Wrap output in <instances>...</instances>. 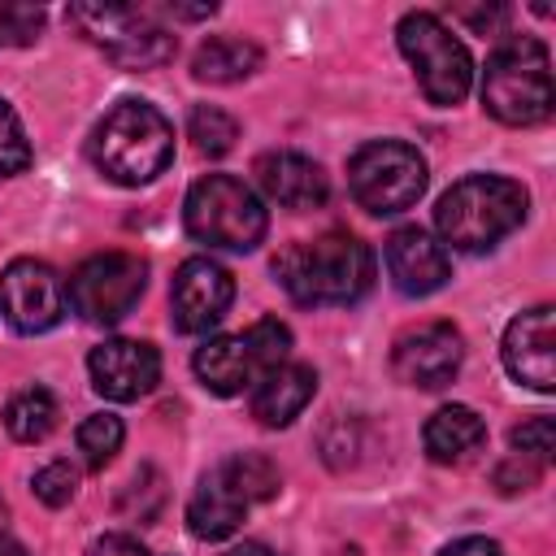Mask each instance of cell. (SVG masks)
<instances>
[{
    "label": "cell",
    "instance_id": "cell-1",
    "mask_svg": "<svg viewBox=\"0 0 556 556\" xmlns=\"http://www.w3.org/2000/svg\"><path fill=\"white\" fill-rule=\"evenodd\" d=\"M278 287L304 308H343L369 295L374 287V252L348 230H330L317 239L287 243L274 256Z\"/></svg>",
    "mask_w": 556,
    "mask_h": 556
},
{
    "label": "cell",
    "instance_id": "cell-2",
    "mask_svg": "<svg viewBox=\"0 0 556 556\" xmlns=\"http://www.w3.org/2000/svg\"><path fill=\"white\" fill-rule=\"evenodd\" d=\"M91 165L117 187H143L174 161V126L148 100H117L87 139Z\"/></svg>",
    "mask_w": 556,
    "mask_h": 556
},
{
    "label": "cell",
    "instance_id": "cell-3",
    "mask_svg": "<svg viewBox=\"0 0 556 556\" xmlns=\"http://www.w3.org/2000/svg\"><path fill=\"white\" fill-rule=\"evenodd\" d=\"M530 195L521 182L504 174H469L439 195L434 226L456 252H491L526 222Z\"/></svg>",
    "mask_w": 556,
    "mask_h": 556
},
{
    "label": "cell",
    "instance_id": "cell-4",
    "mask_svg": "<svg viewBox=\"0 0 556 556\" xmlns=\"http://www.w3.org/2000/svg\"><path fill=\"white\" fill-rule=\"evenodd\" d=\"M552 56L547 43L517 35L486 56L482 70V109L504 126H539L552 117Z\"/></svg>",
    "mask_w": 556,
    "mask_h": 556
},
{
    "label": "cell",
    "instance_id": "cell-5",
    "mask_svg": "<svg viewBox=\"0 0 556 556\" xmlns=\"http://www.w3.org/2000/svg\"><path fill=\"white\" fill-rule=\"evenodd\" d=\"M182 222H187V235L195 243L226 248V252H252L265 239V230H269L265 204L235 174H208V178H200L187 191Z\"/></svg>",
    "mask_w": 556,
    "mask_h": 556
},
{
    "label": "cell",
    "instance_id": "cell-6",
    "mask_svg": "<svg viewBox=\"0 0 556 556\" xmlns=\"http://www.w3.org/2000/svg\"><path fill=\"white\" fill-rule=\"evenodd\" d=\"M395 43L404 52V61L417 74V87L430 104H460L473 87V61L469 48L443 26V17L413 9L400 17L395 26Z\"/></svg>",
    "mask_w": 556,
    "mask_h": 556
},
{
    "label": "cell",
    "instance_id": "cell-7",
    "mask_svg": "<svg viewBox=\"0 0 556 556\" xmlns=\"http://www.w3.org/2000/svg\"><path fill=\"white\" fill-rule=\"evenodd\" d=\"M291 352V330L278 317H261L239 334H217L195 352V378L213 395L252 391Z\"/></svg>",
    "mask_w": 556,
    "mask_h": 556
},
{
    "label": "cell",
    "instance_id": "cell-8",
    "mask_svg": "<svg viewBox=\"0 0 556 556\" xmlns=\"http://www.w3.org/2000/svg\"><path fill=\"white\" fill-rule=\"evenodd\" d=\"M352 200L374 217H395L413 208L426 191V161L404 139H374L361 143L348 161Z\"/></svg>",
    "mask_w": 556,
    "mask_h": 556
},
{
    "label": "cell",
    "instance_id": "cell-9",
    "mask_svg": "<svg viewBox=\"0 0 556 556\" xmlns=\"http://www.w3.org/2000/svg\"><path fill=\"white\" fill-rule=\"evenodd\" d=\"M70 22L91 39L109 61L126 70H156L174 56L178 39L135 4H70Z\"/></svg>",
    "mask_w": 556,
    "mask_h": 556
},
{
    "label": "cell",
    "instance_id": "cell-10",
    "mask_svg": "<svg viewBox=\"0 0 556 556\" xmlns=\"http://www.w3.org/2000/svg\"><path fill=\"white\" fill-rule=\"evenodd\" d=\"M143 287H148V265L135 252H96L70 274L65 295L83 321L113 326L139 304Z\"/></svg>",
    "mask_w": 556,
    "mask_h": 556
},
{
    "label": "cell",
    "instance_id": "cell-11",
    "mask_svg": "<svg viewBox=\"0 0 556 556\" xmlns=\"http://www.w3.org/2000/svg\"><path fill=\"white\" fill-rule=\"evenodd\" d=\"M65 278L35 256H17L0 274V313L17 334H43L65 317Z\"/></svg>",
    "mask_w": 556,
    "mask_h": 556
},
{
    "label": "cell",
    "instance_id": "cell-12",
    "mask_svg": "<svg viewBox=\"0 0 556 556\" xmlns=\"http://www.w3.org/2000/svg\"><path fill=\"white\" fill-rule=\"evenodd\" d=\"M460 361H465V343L452 321H421L404 330L391 348V374L417 391L447 387L460 374Z\"/></svg>",
    "mask_w": 556,
    "mask_h": 556
},
{
    "label": "cell",
    "instance_id": "cell-13",
    "mask_svg": "<svg viewBox=\"0 0 556 556\" xmlns=\"http://www.w3.org/2000/svg\"><path fill=\"white\" fill-rule=\"evenodd\" d=\"M235 300V278L226 265L208 256H191L178 265L174 287H169V321L182 334H204L213 330Z\"/></svg>",
    "mask_w": 556,
    "mask_h": 556
},
{
    "label": "cell",
    "instance_id": "cell-14",
    "mask_svg": "<svg viewBox=\"0 0 556 556\" xmlns=\"http://www.w3.org/2000/svg\"><path fill=\"white\" fill-rule=\"evenodd\" d=\"M87 374L104 400L130 404V400H143L161 382V352L143 339H104L91 348Z\"/></svg>",
    "mask_w": 556,
    "mask_h": 556
},
{
    "label": "cell",
    "instance_id": "cell-15",
    "mask_svg": "<svg viewBox=\"0 0 556 556\" xmlns=\"http://www.w3.org/2000/svg\"><path fill=\"white\" fill-rule=\"evenodd\" d=\"M504 369L526 382L530 391H552L556 387V308L534 304L517 313L504 330Z\"/></svg>",
    "mask_w": 556,
    "mask_h": 556
},
{
    "label": "cell",
    "instance_id": "cell-16",
    "mask_svg": "<svg viewBox=\"0 0 556 556\" xmlns=\"http://www.w3.org/2000/svg\"><path fill=\"white\" fill-rule=\"evenodd\" d=\"M382 256H387V274L395 282V291H404V295H430L452 278L447 248L421 226L391 230Z\"/></svg>",
    "mask_w": 556,
    "mask_h": 556
},
{
    "label": "cell",
    "instance_id": "cell-17",
    "mask_svg": "<svg viewBox=\"0 0 556 556\" xmlns=\"http://www.w3.org/2000/svg\"><path fill=\"white\" fill-rule=\"evenodd\" d=\"M248 508H252V495L243 491V482H239V473H235V465L226 456L222 465H213L200 478V486H195V495L187 504V526H191L195 539L217 543V539H226V534H235L243 526Z\"/></svg>",
    "mask_w": 556,
    "mask_h": 556
},
{
    "label": "cell",
    "instance_id": "cell-18",
    "mask_svg": "<svg viewBox=\"0 0 556 556\" xmlns=\"http://www.w3.org/2000/svg\"><path fill=\"white\" fill-rule=\"evenodd\" d=\"M252 174H256L261 191H265L274 204L295 208V213H300V208H317V204H326V195H330L326 169H321L313 156L291 152V148H278V152L256 156Z\"/></svg>",
    "mask_w": 556,
    "mask_h": 556
},
{
    "label": "cell",
    "instance_id": "cell-19",
    "mask_svg": "<svg viewBox=\"0 0 556 556\" xmlns=\"http://www.w3.org/2000/svg\"><path fill=\"white\" fill-rule=\"evenodd\" d=\"M313 391H317V369H313V365H291V361H282L278 369H269V374L252 387V417H256L261 426H269V430L291 426V421L308 408Z\"/></svg>",
    "mask_w": 556,
    "mask_h": 556
},
{
    "label": "cell",
    "instance_id": "cell-20",
    "mask_svg": "<svg viewBox=\"0 0 556 556\" xmlns=\"http://www.w3.org/2000/svg\"><path fill=\"white\" fill-rule=\"evenodd\" d=\"M421 443L434 465H460L486 443V426L469 404H443L421 426Z\"/></svg>",
    "mask_w": 556,
    "mask_h": 556
},
{
    "label": "cell",
    "instance_id": "cell-21",
    "mask_svg": "<svg viewBox=\"0 0 556 556\" xmlns=\"http://www.w3.org/2000/svg\"><path fill=\"white\" fill-rule=\"evenodd\" d=\"M256 70H261V48L239 35H213L191 56V74L200 83H239Z\"/></svg>",
    "mask_w": 556,
    "mask_h": 556
},
{
    "label": "cell",
    "instance_id": "cell-22",
    "mask_svg": "<svg viewBox=\"0 0 556 556\" xmlns=\"http://www.w3.org/2000/svg\"><path fill=\"white\" fill-rule=\"evenodd\" d=\"M56 417H61V408H56V395H52L48 387H22V391H13L9 404H4V430H9L17 443H39V439H48V434L56 430Z\"/></svg>",
    "mask_w": 556,
    "mask_h": 556
},
{
    "label": "cell",
    "instance_id": "cell-23",
    "mask_svg": "<svg viewBox=\"0 0 556 556\" xmlns=\"http://www.w3.org/2000/svg\"><path fill=\"white\" fill-rule=\"evenodd\" d=\"M187 139L195 143V152L222 156V152H230L235 139H239V122H235L226 109H217V104H195L191 117H187Z\"/></svg>",
    "mask_w": 556,
    "mask_h": 556
},
{
    "label": "cell",
    "instance_id": "cell-24",
    "mask_svg": "<svg viewBox=\"0 0 556 556\" xmlns=\"http://www.w3.org/2000/svg\"><path fill=\"white\" fill-rule=\"evenodd\" d=\"M78 452H83V460H87V469H104L117 452H122V439H126V426H122V417H113V413H91V417H83L78 421Z\"/></svg>",
    "mask_w": 556,
    "mask_h": 556
},
{
    "label": "cell",
    "instance_id": "cell-25",
    "mask_svg": "<svg viewBox=\"0 0 556 556\" xmlns=\"http://www.w3.org/2000/svg\"><path fill=\"white\" fill-rule=\"evenodd\" d=\"M43 30V9L39 4H17L0 0V48H26Z\"/></svg>",
    "mask_w": 556,
    "mask_h": 556
},
{
    "label": "cell",
    "instance_id": "cell-26",
    "mask_svg": "<svg viewBox=\"0 0 556 556\" xmlns=\"http://www.w3.org/2000/svg\"><path fill=\"white\" fill-rule=\"evenodd\" d=\"M30 165V139L22 130V117L0 100V178H13Z\"/></svg>",
    "mask_w": 556,
    "mask_h": 556
},
{
    "label": "cell",
    "instance_id": "cell-27",
    "mask_svg": "<svg viewBox=\"0 0 556 556\" xmlns=\"http://www.w3.org/2000/svg\"><path fill=\"white\" fill-rule=\"evenodd\" d=\"M35 495L48 504V508H61V504H70L74 500V491H78V469L70 465V460H48L39 473H35Z\"/></svg>",
    "mask_w": 556,
    "mask_h": 556
},
{
    "label": "cell",
    "instance_id": "cell-28",
    "mask_svg": "<svg viewBox=\"0 0 556 556\" xmlns=\"http://www.w3.org/2000/svg\"><path fill=\"white\" fill-rule=\"evenodd\" d=\"M513 456L530 460V465H547L552 460V417H530L513 430Z\"/></svg>",
    "mask_w": 556,
    "mask_h": 556
},
{
    "label": "cell",
    "instance_id": "cell-29",
    "mask_svg": "<svg viewBox=\"0 0 556 556\" xmlns=\"http://www.w3.org/2000/svg\"><path fill=\"white\" fill-rule=\"evenodd\" d=\"M534 478H539V465H530V460H521V456H508V460L495 469L500 491H526Z\"/></svg>",
    "mask_w": 556,
    "mask_h": 556
},
{
    "label": "cell",
    "instance_id": "cell-30",
    "mask_svg": "<svg viewBox=\"0 0 556 556\" xmlns=\"http://www.w3.org/2000/svg\"><path fill=\"white\" fill-rule=\"evenodd\" d=\"M91 556H156V552H148L139 539H130V534H104V539H96L91 543Z\"/></svg>",
    "mask_w": 556,
    "mask_h": 556
},
{
    "label": "cell",
    "instance_id": "cell-31",
    "mask_svg": "<svg viewBox=\"0 0 556 556\" xmlns=\"http://www.w3.org/2000/svg\"><path fill=\"white\" fill-rule=\"evenodd\" d=\"M439 556H504V547L495 539H482V534H465V539H452Z\"/></svg>",
    "mask_w": 556,
    "mask_h": 556
},
{
    "label": "cell",
    "instance_id": "cell-32",
    "mask_svg": "<svg viewBox=\"0 0 556 556\" xmlns=\"http://www.w3.org/2000/svg\"><path fill=\"white\" fill-rule=\"evenodd\" d=\"M456 17H460V22H469L473 30H482V35H486V30H495V26L508 17V9H456Z\"/></svg>",
    "mask_w": 556,
    "mask_h": 556
},
{
    "label": "cell",
    "instance_id": "cell-33",
    "mask_svg": "<svg viewBox=\"0 0 556 556\" xmlns=\"http://www.w3.org/2000/svg\"><path fill=\"white\" fill-rule=\"evenodd\" d=\"M226 556H274L265 543H239V547H230Z\"/></svg>",
    "mask_w": 556,
    "mask_h": 556
},
{
    "label": "cell",
    "instance_id": "cell-34",
    "mask_svg": "<svg viewBox=\"0 0 556 556\" xmlns=\"http://www.w3.org/2000/svg\"><path fill=\"white\" fill-rule=\"evenodd\" d=\"M0 556H30V552H26L13 534H4V530H0Z\"/></svg>",
    "mask_w": 556,
    "mask_h": 556
}]
</instances>
